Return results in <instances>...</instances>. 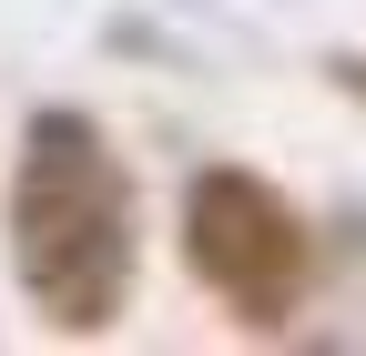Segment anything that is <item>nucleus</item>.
I'll list each match as a JSON object with an SVG mask.
<instances>
[{
    "label": "nucleus",
    "mask_w": 366,
    "mask_h": 356,
    "mask_svg": "<svg viewBox=\"0 0 366 356\" xmlns=\"http://www.w3.org/2000/svg\"><path fill=\"white\" fill-rule=\"evenodd\" d=\"M183 264L204 275V295H224V316L274 336L305 305V275H315V234L305 214L244 163H204L183 184Z\"/></svg>",
    "instance_id": "nucleus-2"
},
{
    "label": "nucleus",
    "mask_w": 366,
    "mask_h": 356,
    "mask_svg": "<svg viewBox=\"0 0 366 356\" xmlns=\"http://www.w3.org/2000/svg\"><path fill=\"white\" fill-rule=\"evenodd\" d=\"M11 275L51 336H112L143 275L132 163L81 102H41L11 153Z\"/></svg>",
    "instance_id": "nucleus-1"
}]
</instances>
